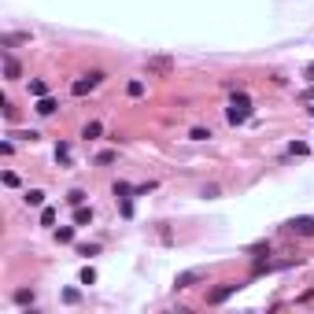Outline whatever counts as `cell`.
<instances>
[{
  "mask_svg": "<svg viewBox=\"0 0 314 314\" xmlns=\"http://www.w3.org/2000/svg\"><path fill=\"white\" fill-rule=\"evenodd\" d=\"M74 222H78V226H85V222H92V211H85L82 203H78V214H74Z\"/></svg>",
  "mask_w": 314,
  "mask_h": 314,
  "instance_id": "cell-11",
  "label": "cell"
},
{
  "mask_svg": "<svg viewBox=\"0 0 314 314\" xmlns=\"http://www.w3.org/2000/svg\"><path fill=\"white\" fill-rule=\"evenodd\" d=\"M226 118L237 126V122H248L251 118V100L244 96V92H237V96L229 100V111H226Z\"/></svg>",
  "mask_w": 314,
  "mask_h": 314,
  "instance_id": "cell-1",
  "label": "cell"
},
{
  "mask_svg": "<svg viewBox=\"0 0 314 314\" xmlns=\"http://www.w3.org/2000/svg\"><path fill=\"white\" fill-rule=\"evenodd\" d=\"M56 240H59V244H70V240H74V226H63V229H56Z\"/></svg>",
  "mask_w": 314,
  "mask_h": 314,
  "instance_id": "cell-10",
  "label": "cell"
},
{
  "mask_svg": "<svg viewBox=\"0 0 314 314\" xmlns=\"http://www.w3.org/2000/svg\"><path fill=\"white\" fill-rule=\"evenodd\" d=\"M4 78H8V82L22 78V67H19V59H15V56H4Z\"/></svg>",
  "mask_w": 314,
  "mask_h": 314,
  "instance_id": "cell-7",
  "label": "cell"
},
{
  "mask_svg": "<svg viewBox=\"0 0 314 314\" xmlns=\"http://www.w3.org/2000/svg\"><path fill=\"white\" fill-rule=\"evenodd\" d=\"M52 222H56V211L44 207V211H41V226H52Z\"/></svg>",
  "mask_w": 314,
  "mask_h": 314,
  "instance_id": "cell-15",
  "label": "cell"
},
{
  "mask_svg": "<svg viewBox=\"0 0 314 314\" xmlns=\"http://www.w3.org/2000/svg\"><path fill=\"white\" fill-rule=\"evenodd\" d=\"M188 137H192V140H207V137H211V130H203V126H196V130L188 133Z\"/></svg>",
  "mask_w": 314,
  "mask_h": 314,
  "instance_id": "cell-18",
  "label": "cell"
},
{
  "mask_svg": "<svg viewBox=\"0 0 314 314\" xmlns=\"http://www.w3.org/2000/svg\"><path fill=\"white\" fill-rule=\"evenodd\" d=\"M203 277H207V270H185V274H178L174 288H192L196 281H203Z\"/></svg>",
  "mask_w": 314,
  "mask_h": 314,
  "instance_id": "cell-5",
  "label": "cell"
},
{
  "mask_svg": "<svg viewBox=\"0 0 314 314\" xmlns=\"http://www.w3.org/2000/svg\"><path fill=\"white\" fill-rule=\"evenodd\" d=\"M82 137H100V122H85V130H82Z\"/></svg>",
  "mask_w": 314,
  "mask_h": 314,
  "instance_id": "cell-13",
  "label": "cell"
},
{
  "mask_svg": "<svg viewBox=\"0 0 314 314\" xmlns=\"http://www.w3.org/2000/svg\"><path fill=\"white\" fill-rule=\"evenodd\" d=\"M126 92H130V96H144V82H130Z\"/></svg>",
  "mask_w": 314,
  "mask_h": 314,
  "instance_id": "cell-14",
  "label": "cell"
},
{
  "mask_svg": "<svg viewBox=\"0 0 314 314\" xmlns=\"http://www.w3.org/2000/svg\"><path fill=\"white\" fill-rule=\"evenodd\" d=\"M19 41H26V34H8L4 37V44H19Z\"/></svg>",
  "mask_w": 314,
  "mask_h": 314,
  "instance_id": "cell-21",
  "label": "cell"
},
{
  "mask_svg": "<svg viewBox=\"0 0 314 314\" xmlns=\"http://www.w3.org/2000/svg\"><path fill=\"white\" fill-rule=\"evenodd\" d=\"M100 82H104V74H100V70H92V74H85V78H78V82L70 85V92H74V96H85V92H92Z\"/></svg>",
  "mask_w": 314,
  "mask_h": 314,
  "instance_id": "cell-3",
  "label": "cell"
},
{
  "mask_svg": "<svg viewBox=\"0 0 314 314\" xmlns=\"http://www.w3.org/2000/svg\"><path fill=\"white\" fill-rule=\"evenodd\" d=\"M56 100H49V96H37V115H44V118H49V115H56Z\"/></svg>",
  "mask_w": 314,
  "mask_h": 314,
  "instance_id": "cell-8",
  "label": "cell"
},
{
  "mask_svg": "<svg viewBox=\"0 0 314 314\" xmlns=\"http://www.w3.org/2000/svg\"><path fill=\"white\" fill-rule=\"evenodd\" d=\"M288 233H296V237H314V218L310 214H300L288 222Z\"/></svg>",
  "mask_w": 314,
  "mask_h": 314,
  "instance_id": "cell-4",
  "label": "cell"
},
{
  "mask_svg": "<svg viewBox=\"0 0 314 314\" xmlns=\"http://www.w3.org/2000/svg\"><path fill=\"white\" fill-rule=\"evenodd\" d=\"M22 200H26V207H41V203H44V192H41V188H30Z\"/></svg>",
  "mask_w": 314,
  "mask_h": 314,
  "instance_id": "cell-9",
  "label": "cell"
},
{
  "mask_svg": "<svg viewBox=\"0 0 314 314\" xmlns=\"http://www.w3.org/2000/svg\"><path fill=\"white\" fill-rule=\"evenodd\" d=\"M30 92H34V96H44V82H30Z\"/></svg>",
  "mask_w": 314,
  "mask_h": 314,
  "instance_id": "cell-20",
  "label": "cell"
},
{
  "mask_svg": "<svg viewBox=\"0 0 314 314\" xmlns=\"http://www.w3.org/2000/svg\"><path fill=\"white\" fill-rule=\"evenodd\" d=\"M237 288H240V285H222V288H214V292L207 296V303H211V307H214V303H226V300H229V296L237 292Z\"/></svg>",
  "mask_w": 314,
  "mask_h": 314,
  "instance_id": "cell-6",
  "label": "cell"
},
{
  "mask_svg": "<svg viewBox=\"0 0 314 314\" xmlns=\"http://www.w3.org/2000/svg\"><path fill=\"white\" fill-rule=\"evenodd\" d=\"M4 185H8V188H15V185H19V174H11V170H4Z\"/></svg>",
  "mask_w": 314,
  "mask_h": 314,
  "instance_id": "cell-19",
  "label": "cell"
},
{
  "mask_svg": "<svg viewBox=\"0 0 314 314\" xmlns=\"http://www.w3.org/2000/svg\"><path fill=\"white\" fill-rule=\"evenodd\" d=\"M288 155H307V144H303V140H296V144H288Z\"/></svg>",
  "mask_w": 314,
  "mask_h": 314,
  "instance_id": "cell-17",
  "label": "cell"
},
{
  "mask_svg": "<svg viewBox=\"0 0 314 314\" xmlns=\"http://www.w3.org/2000/svg\"><path fill=\"white\" fill-rule=\"evenodd\" d=\"M144 67H148L152 78H170V74H174V59H170V56H148Z\"/></svg>",
  "mask_w": 314,
  "mask_h": 314,
  "instance_id": "cell-2",
  "label": "cell"
},
{
  "mask_svg": "<svg viewBox=\"0 0 314 314\" xmlns=\"http://www.w3.org/2000/svg\"><path fill=\"white\" fill-rule=\"evenodd\" d=\"M307 78H310V82H314V63H310V67H307Z\"/></svg>",
  "mask_w": 314,
  "mask_h": 314,
  "instance_id": "cell-22",
  "label": "cell"
},
{
  "mask_svg": "<svg viewBox=\"0 0 314 314\" xmlns=\"http://www.w3.org/2000/svg\"><path fill=\"white\" fill-rule=\"evenodd\" d=\"M15 303H34V292H30V288H19V292H15Z\"/></svg>",
  "mask_w": 314,
  "mask_h": 314,
  "instance_id": "cell-12",
  "label": "cell"
},
{
  "mask_svg": "<svg viewBox=\"0 0 314 314\" xmlns=\"http://www.w3.org/2000/svg\"><path fill=\"white\" fill-rule=\"evenodd\" d=\"M92 281H96V270H92V266H85V270H82V285H92Z\"/></svg>",
  "mask_w": 314,
  "mask_h": 314,
  "instance_id": "cell-16",
  "label": "cell"
}]
</instances>
